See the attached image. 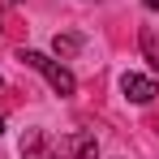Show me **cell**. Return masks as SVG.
Returning <instances> with one entry per match:
<instances>
[{
    "label": "cell",
    "instance_id": "obj_8",
    "mask_svg": "<svg viewBox=\"0 0 159 159\" xmlns=\"http://www.w3.org/2000/svg\"><path fill=\"white\" fill-rule=\"evenodd\" d=\"M0 4H22V0H0Z\"/></svg>",
    "mask_w": 159,
    "mask_h": 159
},
{
    "label": "cell",
    "instance_id": "obj_2",
    "mask_svg": "<svg viewBox=\"0 0 159 159\" xmlns=\"http://www.w3.org/2000/svg\"><path fill=\"white\" fill-rule=\"evenodd\" d=\"M56 155H65V159H99V142H95V133L73 129V133H65V138H60Z\"/></svg>",
    "mask_w": 159,
    "mask_h": 159
},
{
    "label": "cell",
    "instance_id": "obj_6",
    "mask_svg": "<svg viewBox=\"0 0 159 159\" xmlns=\"http://www.w3.org/2000/svg\"><path fill=\"white\" fill-rule=\"evenodd\" d=\"M52 48H56V56H73V52L82 48V39H78V34H56Z\"/></svg>",
    "mask_w": 159,
    "mask_h": 159
},
{
    "label": "cell",
    "instance_id": "obj_7",
    "mask_svg": "<svg viewBox=\"0 0 159 159\" xmlns=\"http://www.w3.org/2000/svg\"><path fill=\"white\" fill-rule=\"evenodd\" d=\"M142 4H146V9H159V0H142Z\"/></svg>",
    "mask_w": 159,
    "mask_h": 159
},
{
    "label": "cell",
    "instance_id": "obj_10",
    "mask_svg": "<svg viewBox=\"0 0 159 159\" xmlns=\"http://www.w3.org/2000/svg\"><path fill=\"white\" fill-rule=\"evenodd\" d=\"M0 90H4V82H0Z\"/></svg>",
    "mask_w": 159,
    "mask_h": 159
},
{
    "label": "cell",
    "instance_id": "obj_4",
    "mask_svg": "<svg viewBox=\"0 0 159 159\" xmlns=\"http://www.w3.org/2000/svg\"><path fill=\"white\" fill-rule=\"evenodd\" d=\"M22 159H60V155H56V146L48 142L43 129H26V138H22Z\"/></svg>",
    "mask_w": 159,
    "mask_h": 159
},
{
    "label": "cell",
    "instance_id": "obj_3",
    "mask_svg": "<svg viewBox=\"0 0 159 159\" xmlns=\"http://www.w3.org/2000/svg\"><path fill=\"white\" fill-rule=\"evenodd\" d=\"M120 90H125V99H133V103H151L159 95L155 78H142V73H125L120 78Z\"/></svg>",
    "mask_w": 159,
    "mask_h": 159
},
{
    "label": "cell",
    "instance_id": "obj_9",
    "mask_svg": "<svg viewBox=\"0 0 159 159\" xmlns=\"http://www.w3.org/2000/svg\"><path fill=\"white\" fill-rule=\"evenodd\" d=\"M0 133H4V120H0Z\"/></svg>",
    "mask_w": 159,
    "mask_h": 159
},
{
    "label": "cell",
    "instance_id": "obj_1",
    "mask_svg": "<svg viewBox=\"0 0 159 159\" xmlns=\"http://www.w3.org/2000/svg\"><path fill=\"white\" fill-rule=\"evenodd\" d=\"M17 60H22V65H30V69H39L43 78L52 82V90H56V95H73V90H78L73 73H69V69H65L60 60H52V56L34 52V48H22V52H17Z\"/></svg>",
    "mask_w": 159,
    "mask_h": 159
},
{
    "label": "cell",
    "instance_id": "obj_5",
    "mask_svg": "<svg viewBox=\"0 0 159 159\" xmlns=\"http://www.w3.org/2000/svg\"><path fill=\"white\" fill-rule=\"evenodd\" d=\"M142 56L151 60V69L159 73V34L155 30H142Z\"/></svg>",
    "mask_w": 159,
    "mask_h": 159
}]
</instances>
